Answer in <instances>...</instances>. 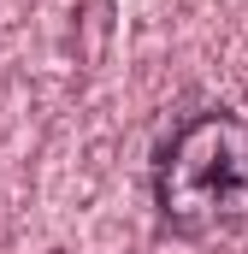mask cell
<instances>
[{"label":"cell","mask_w":248,"mask_h":254,"mask_svg":"<svg viewBox=\"0 0 248 254\" xmlns=\"http://www.w3.org/2000/svg\"><path fill=\"white\" fill-rule=\"evenodd\" d=\"M154 213L172 237L213 243L248 225V119L207 107L154 148Z\"/></svg>","instance_id":"1"}]
</instances>
